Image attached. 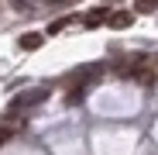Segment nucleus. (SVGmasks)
I'll return each mask as SVG.
<instances>
[{"label": "nucleus", "mask_w": 158, "mask_h": 155, "mask_svg": "<svg viewBox=\"0 0 158 155\" xmlns=\"http://www.w3.org/2000/svg\"><path fill=\"white\" fill-rule=\"evenodd\" d=\"M10 135H14V127H7V124H0V145H4V141H7Z\"/></svg>", "instance_id": "obj_7"}, {"label": "nucleus", "mask_w": 158, "mask_h": 155, "mask_svg": "<svg viewBox=\"0 0 158 155\" xmlns=\"http://www.w3.org/2000/svg\"><path fill=\"white\" fill-rule=\"evenodd\" d=\"M41 100H48V86H35V90H24V93H17V97L10 100V114H21V110L35 107V103H41Z\"/></svg>", "instance_id": "obj_1"}, {"label": "nucleus", "mask_w": 158, "mask_h": 155, "mask_svg": "<svg viewBox=\"0 0 158 155\" xmlns=\"http://www.w3.org/2000/svg\"><path fill=\"white\" fill-rule=\"evenodd\" d=\"M41 41H45V35H41V31L21 35V48H24V52H35V48H41Z\"/></svg>", "instance_id": "obj_2"}, {"label": "nucleus", "mask_w": 158, "mask_h": 155, "mask_svg": "<svg viewBox=\"0 0 158 155\" xmlns=\"http://www.w3.org/2000/svg\"><path fill=\"white\" fill-rule=\"evenodd\" d=\"M103 21H110V11H107V7H100V11H89V14H86V28H100Z\"/></svg>", "instance_id": "obj_3"}, {"label": "nucleus", "mask_w": 158, "mask_h": 155, "mask_svg": "<svg viewBox=\"0 0 158 155\" xmlns=\"http://www.w3.org/2000/svg\"><path fill=\"white\" fill-rule=\"evenodd\" d=\"M69 24H72L69 17H62V21H55V24H52V28H48V35H59V31H65Z\"/></svg>", "instance_id": "obj_6"}, {"label": "nucleus", "mask_w": 158, "mask_h": 155, "mask_svg": "<svg viewBox=\"0 0 158 155\" xmlns=\"http://www.w3.org/2000/svg\"><path fill=\"white\" fill-rule=\"evenodd\" d=\"M158 0H138V14H155Z\"/></svg>", "instance_id": "obj_5"}, {"label": "nucleus", "mask_w": 158, "mask_h": 155, "mask_svg": "<svg viewBox=\"0 0 158 155\" xmlns=\"http://www.w3.org/2000/svg\"><path fill=\"white\" fill-rule=\"evenodd\" d=\"M131 21H134V14H127V11H117V14H110V24H114V28H127Z\"/></svg>", "instance_id": "obj_4"}]
</instances>
